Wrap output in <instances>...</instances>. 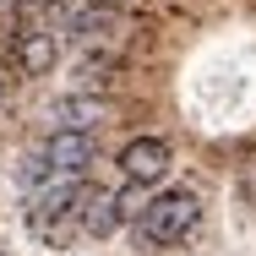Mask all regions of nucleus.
Segmentation results:
<instances>
[{"label":"nucleus","mask_w":256,"mask_h":256,"mask_svg":"<svg viewBox=\"0 0 256 256\" xmlns=\"http://www.w3.org/2000/svg\"><path fill=\"white\" fill-rule=\"evenodd\" d=\"M82 202H88V186L76 174H54L50 186H38L33 202H28V229L44 246H66L71 229L82 224Z\"/></svg>","instance_id":"obj_1"},{"label":"nucleus","mask_w":256,"mask_h":256,"mask_svg":"<svg viewBox=\"0 0 256 256\" xmlns=\"http://www.w3.org/2000/svg\"><path fill=\"white\" fill-rule=\"evenodd\" d=\"M196 218H202V202H196V191H164L148 202L142 212V240H153V246H180L191 229H196Z\"/></svg>","instance_id":"obj_2"},{"label":"nucleus","mask_w":256,"mask_h":256,"mask_svg":"<svg viewBox=\"0 0 256 256\" xmlns=\"http://www.w3.org/2000/svg\"><path fill=\"white\" fill-rule=\"evenodd\" d=\"M120 169H126L131 186H153V180H164V174H169V142H158V136L126 142V148H120Z\"/></svg>","instance_id":"obj_3"},{"label":"nucleus","mask_w":256,"mask_h":256,"mask_svg":"<svg viewBox=\"0 0 256 256\" xmlns=\"http://www.w3.org/2000/svg\"><path fill=\"white\" fill-rule=\"evenodd\" d=\"M38 153L50 158L54 174H76V180H82V169L93 164V136H88V131H50V142H44Z\"/></svg>","instance_id":"obj_4"},{"label":"nucleus","mask_w":256,"mask_h":256,"mask_svg":"<svg viewBox=\"0 0 256 256\" xmlns=\"http://www.w3.org/2000/svg\"><path fill=\"white\" fill-rule=\"evenodd\" d=\"M54 60H60V38H54L50 28H33V33L16 38V66H22V76H44V71H54Z\"/></svg>","instance_id":"obj_5"},{"label":"nucleus","mask_w":256,"mask_h":256,"mask_svg":"<svg viewBox=\"0 0 256 256\" xmlns=\"http://www.w3.org/2000/svg\"><path fill=\"white\" fill-rule=\"evenodd\" d=\"M104 114H109L104 98H93V93H71V98L54 104V120H60L54 131H88V136H93V126H98Z\"/></svg>","instance_id":"obj_6"},{"label":"nucleus","mask_w":256,"mask_h":256,"mask_svg":"<svg viewBox=\"0 0 256 256\" xmlns=\"http://www.w3.org/2000/svg\"><path fill=\"white\" fill-rule=\"evenodd\" d=\"M126 218H120V196L114 191H88V202H82V229L93 234V240H104V234H114Z\"/></svg>","instance_id":"obj_7"},{"label":"nucleus","mask_w":256,"mask_h":256,"mask_svg":"<svg viewBox=\"0 0 256 256\" xmlns=\"http://www.w3.org/2000/svg\"><path fill=\"white\" fill-rule=\"evenodd\" d=\"M76 71H82V82H104V71H114V54H88Z\"/></svg>","instance_id":"obj_8"},{"label":"nucleus","mask_w":256,"mask_h":256,"mask_svg":"<svg viewBox=\"0 0 256 256\" xmlns=\"http://www.w3.org/2000/svg\"><path fill=\"white\" fill-rule=\"evenodd\" d=\"M33 6H54V0H33Z\"/></svg>","instance_id":"obj_9"},{"label":"nucleus","mask_w":256,"mask_h":256,"mask_svg":"<svg viewBox=\"0 0 256 256\" xmlns=\"http://www.w3.org/2000/svg\"><path fill=\"white\" fill-rule=\"evenodd\" d=\"M0 6H16V0H0Z\"/></svg>","instance_id":"obj_10"}]
</instances>
